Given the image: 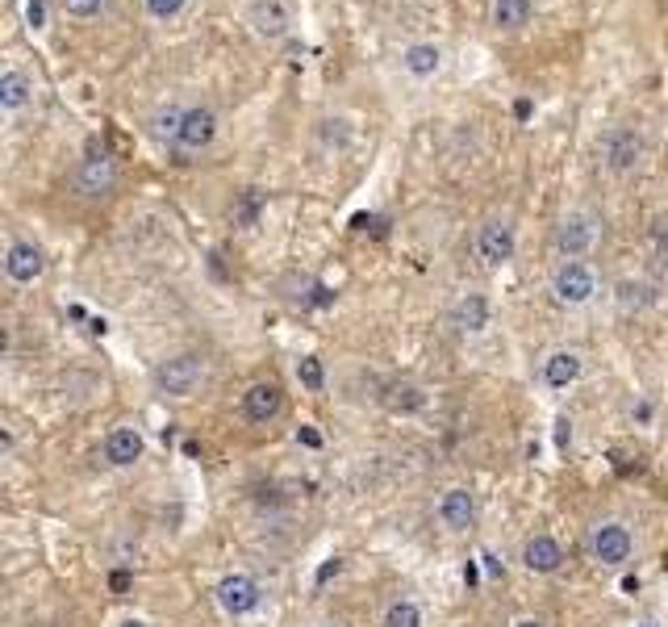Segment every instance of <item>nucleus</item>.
Wrapping results in <instances>:
<instances>
[{"mask_svg":"<svg viewBox=\"0 0 668 627\" xmlns=\"http://www.w3.org/2000/svg\"><path fill=\"white\" fill-rule=\"evenodd\" d=\"M598 151L610 176H635L643 168V159H648V138H643L639 126L618 122L598 138Z\"/></svg>","mask_w":668,"mask_h":627,"instance_id":"f257e3e1","label":"nucleus"},{"mask_svg":"<svg viewBox=\"0 0 668 627\" xmlns=\"http://www.w3.org/2000/svg\"><path fill=\"white\" fill-rule=\"evenodd\" d=\"M238 17H243V26L255 42H284L293 34L297 17H293V5L289 0H243V9H238Z\"/></svg>","mask_w":668,"mask_h":627,"instance_id":"f03ea898","label":"nucleus"},{"mask_svg":"<svg viewBox=\"0 0 668 627\" xmlns=\"http://www.w3.org/2000/svg\"><path fill=\"white\" fill-rule=\"evenodd\" d=\"M397 67H401V76L410 84H435V80L447 76L451 51L443 42H435V38H410L397 51Z\"/></svg>","mask_w":668,"mask_h":627,"instance_id":"7ed1b4c3","label":"nucleus"},{"mask_svg":"<svg viewBox=\"0 0 668 627\" xmlns=\"http://www.w3.org/2000/svg\"><path fill=\"white\" fill-rule=\"evenodd\" d=\"M598 239H602V218L585 205L568 209V214L556 222V235H552L560 260H585V255L598 247Z\"/></svg>","mask_w":668,"mask_h":627,"instance_id":"20e7f679","label":"nucleus"},{"mask_svg":"<svg viewBox=\"0 0 668 627\" xmlns=\"http://www.w3.org/2000/svg\"><path fill=\"white\" fill-rule=\"evenodd\" d=\"M547 289H552V297L560 301V306H585V301L598 297V276H593V268L585 260H560L552 268Z\"/></svg>","mask_w":668,"mask_h":627,"instance_id":"39448f33","label":"nucleus"},{"mask_svg":"<svg viewBox=\"0 0 668 627\" xmlns=\"http://www.w3.org/2000/svg\"><path fill=\"white\" fill-rule=\"evenodd\" d=\"M514 251H518V230L506 214H489L481 226H476V255H481L489 268L510 264Z\"/></svg>","mask_w":668,"mask_h":627,"instance_id":"423d86ee","label":"nucleus"},{"mask_svg":"<svg viewBox=\"0 0 668 627\" xmlns=\"http://www.w3.org/2000/svg\"><path fill=\"white\" fill-rule=\"evenodd\" d=\"M218 130H222L218 109H213V105H188L172 155L184 159V155H201V151H209V147H213V138H218Z\"/></svg>","mask_w":668,"mask_h":627,"instance_id":"0eeeda50","label":"nucleus"},{"mask_svg":"<svg viewBox=\"0 0 668 627\" xmlns=\"http://www.w3.org/2000/svg\"><path fill=\"white\" fill-rule=\"evenodd\" d=\"M71 189H76L84 201H101L117 189V164L105 155V151H88L76 172H71Z\"/></svg>","mask_w":668,"mask_h":627,"instance_id":"6e6552de","label":"nucleus"},{"mask_svg":"<svg viewBox=\"0 0 668 627\" xmlns=\"http://www.w3.org/2000/svg\"><path fill=\"white\" fill-rule=\"evenodd\" d=\"M205 377V360L193 356V352H184V356H172V360H163L155 368V385L163 393H176V398H184V393H193Z\"/></svg>","mask_w":668,"mask_h":627,"instance_id":"1a4fd4ad","label":"nucleus"},{"mask_svg":"<svg viewBox=\"0 0 668 627\" xmlns=\"http://www.w3.org/2000/svg\"><path fill=\"white\" fill-rule=\"evenodd\" d=\"M46 272V251L34 239H13L5 251V276L13 285H34Z\"/></svg>","mask_w":668,"mask_h":627,"instance_id":"9d476101","label":"nucleus"},{"mask_svg":"<svg viewBox=\"0 0 668 627\" xmlns=\"http://www.w3.org/2000/svg\"><path fill=\"white\" fill-rule=\"evenodd\" d=\"M218 602L226 615H251L259 607V586L243 573H230L218 582Z\"/></svg>","mask_w":668,"mask_h":627,"instance_id":"9b49d317","label":"nucleus"},{"mask_svg":"<svg viewBox=\"0 0 668 627\" xmlns=\"http://www.w3.org/2000/svg\"><path fill=\"white\" fill-rule=\"evenodd\" d=\"M535 21V0H489V26L497 34H522Z\"/></svg>","mask_w":668,"mask_h":627,"instance_id":"f8f14e48","label":"nucleus"},{"mask_svg":"<svg viewBox=\"0 0 668 627\" xmlns=\"http://www.w3.org/2000/svg\"><path fill=\"white\" fill-rule=\"evenodd\" d=\"M30 101H34V80L21 72V67L9 63L5 72H0V113H5V118H17Z\"/></svg>","mask_w":668,"mask_h":627,"instance_id":"ddd939ff","label":"nucleus"},{"mask_svg":"<svg viewBox=\"0 0 668 627\" xmlns=\"http://www.w3.org/2000/svg\"><path fill=\"white\" fill-rule=\"evenodd\" d=\"M635 540H631V531L623 523H606L593 531V556H598L602 565H623L627 556H631Z\"/></svg>","mask_w":668,"mask_h":627,"instance_id":"4468645a","label":"nucleus"},{"mask_svg":"<svg viewBox=\"0 0 668 627\" xmlns=\"http://www.w3.org/2000/svg\"><path fill=\"white\" fill-rule=\"evenodd\" d=\"M184 109H188V105H180V101H163V105H155V109H151V118H147V134L155 138L159 147H167V151L176 147L180 126H184Z\"/></svg>","mask_w":668,"mask_h":627,"instance_id":"2eb2a0df","label":"nucleus"},{"mask_svg":"<svg viewBox=\"0 0 668 627\" xmlns=\"http://www.w3.org/2000/svg\"><path fill=\"white\" fill-rule=\"evenodd\" d=\"M243 414L251 418V423H272V418L280 414V389L272 381H259L243 393Z\"/></svg>","mask_w":668,"mask_h":627,"instance_id":"dca6fc26","label":"nucleus"},{"mask_svg":"<svg viewBox=\"0 0 668 627\" xmlns=\"http://www.w3.org/2000/svg\"><path fill=\"white\" fill-rule=\"evenodd\" d=\"M522 561H527L531 573H556L564 565V548L552 536H535V540H527V548H522Z\"/></svg>","mask_w":668,"mask_h":627,"instance_id":"f3484780","label":"nucleus"},{"mask_svg":"<svg viewBox=\"0 0 668 627\" xmlns=\"http://www.w3.org/2000/svg\"><path fill=\"white\" fill-rule=\"evenodd\" d=\"M577 377H581V356L577 352H552V356L543 360V385L568 389Z\"/></svg>","mask_w":668,"mask_h":627,"instance_id":"a211bd4d","label":"nucleus"},{"mask_svg":"<svg viewBox=\"0 0 668 627\" xmlns=\"http://www.w3.org/2000/svg\"><path fill=\"white\" fill-rule=\"evenodd\" d=\"M439 515H443L447 527L464 531V527H472V519H476V502H472L468 490H447V494H443V506H439Z\"/></svg>","mask_w":668,"mask_h":627,"instance_id":"6ab92c4d","label":"nucleus"},{"mask_svg":"<svg viewBox=\"0 0 668 627\" xmlns=\"http://www.w3.org/2000/svg\"><path fill=\"white\" fill-rule=\"evenodd\" d=\"M105 456L113 464H134L142 456V435L134 427H117L109 439H105Z\"/></svg>","mask_w":668,"mask_h":627,"instance_id":"aec40b11","label":"nucleus"},{"mask_svg":"<svg viewBox=\"0 0 668 627\" xmlns=\"http://www.w3.org/2000/svg\"><path fill=\"white\" fill-rule=\"evenodd\" d=\"M456 327H460V331H485V327H489V301H485L481 293L460 297V306H456Z\"/></svg>","mask_w":668,"mask_h":627,"instance_id":"412c9836","label":"nucleus"},{"mask_svg":"<svg viewBox=\"0 0 668 627\" xmlns=\"http://www.w3.org/2000/svg\"><path fill=\"white\" fill-rule=\"evenodd\" d=\"M188 5H193V0H142V13H147V21H155V26H176L188 13Z\"/></svg>","mask_w":668,"mask_h":627,"instance_id":"4be33fe9","label":"nucleus"},{"mask_svg":"<svg viewBox=\"0 0 668 627\" xmlns=\"http://www.w3.org/2000/svg\"><path fill=\"white\" fill-rule=\"evenodd\" d=\"M59 5V13H67L71 21H97L113 0H55Z\"/></svg>","mask_w":668,"mask_h":627,"instance_id":"5701e85b","label":"nucleus"},{"mask_svg":"<svg viewBox=\"0 0 668 627\" xmlns=\"http://www.w3.org/2000/svg\"><path fill=\"white\" fill-rule=\"evenodd\" d=\"M385 627H422V611L414 602H393L385 611Z\"/></svg>","mask_w":668,"mask_h":627,"instance_id":"b1692460","label":"nucleus"},{"mask_svg":"<svg viewBox=\"0 0 668 627\" xmlns=\"http://www.w3.org/2000/svg\"><path fill=\"white\" fill-rule=\"evenodd\" d=\"M297 377H301L305 389H322V364H318L314 356H305V360L297 364Z\"/></svg>","mask_w":668,"mask_h":627,"instance_id":"393cba45","label":"nucleus"},{"mask_svg":"<svg viewBox=\"0 0 668 627\" xmlns=\"http://www.w3.org/2000/svg\"><path fill=\"white\" fill-rule=\"evenodd\" d=\"M339 569H343V561H339V556H330V561L318 569V577H314V582H318V586H326V582H330V577L339 573Z\"/></svg>","mask_w":668,"mask_h":627,"instance_id":"a878e982","label":"nucleus"},{"mask_svg":"<svg viewBox=\"0 0 668 627\" xmlns=\"http://www.w3.org/2000/svg\"><path fill=\"white\" fill-rule=\"evenodd\" d=\"M109 586H113L117 594H126V590H130V573H126V569H113V573H109Z\"/></svg>","mask_w":668,"mask_h":627,"instance_id":"bb28decb","label":"nucleus"},{"mask_svg":"<svg viewBox=\"0 0 668 627\" xmlns=\"http://www.w3.org/2000/svg\"><path fill=\"white\" fill-rule=\"evenodd\" d=\"M26 17H30V26H34V30H42V21H46V9H42V0H30Z\"/></svg>","mask_w":668,"mask_h":627,"instance_id":"cd10ccee","label":"nucleus"},{"mask_svg":"<svg viewBox=\"0 0 668 627\" xmlns=\"http://www.w3.org/2000/svg\"><path fill=\"white\" fill-rule=\"evenodd\" d=\"M297 439H301L305 448H322V435H318L314 427H301V431H297Z\"/></svg>","mask_w":668,"mask_h":627,"instance_id":"c85d7f7f","label":"nucleus"},{"mask_svg":"<svg viewBox=\"0 0 668 627\" xmlns=\"http://www.w3.org/2000/svg\"><path fill=\"white\" fill-rule=\"evenodd\" d=\"M568 439H572V431H568V418H560V423H556V444H560V448H568Z\"/></svg>","mask_w":668,"mask_h":627,"instance_id":"c756f323","label":"nucleus"},{"mask_svg":"<svg viewBox=\"0 0 668 627\" xmlns=\"http://www.w3.org/2000/svg\"><path fill=\"white\" fill-rule=\"evenodd\" d=\"M481 561H485L489 577H501V573H506V569H501V561H497V556H493V552H485V556H481Z\"/></svg>","mask_w":668,"mask_h":627,"instance_id":"7c9ffc66","label":"nucleus"},{"mask_svg":"<svg viewBox=\"0 0 668 627\" xmlns=\"http://www.w3.org/2000/svg\"><path fill=\"white\" fill-rule=\"evenodd\" d=\"M464 582H468V586H476V582H481V573H476V565H472V561L464 565Z\"/></svg>","mask_w":668,"mask_h":627,"instance_id":"2f4dec72","label":"nucleus"},{"mask_svg":"<svg viewBox=\"0 0 668 627\" xmlns=\"http://www.w3.org/2000/svg\"><path fill=\"white\" fill-rule=\"evenodd\" d=\"M514 627H543L539 619H522V623H514Z\"/></svg>","mask_w":668,"mask_h":627,"instance_id":"473e14b6","label":"nucleus"},{"mask_svg":"<svg viewBox=\"0 0 668 627\" xmlns=\"http://www.w3.org/2000/svg\"><path fill=\"white\" fill-rule=\"evenodd\" d=\"M122 627H151V623H142V619H130V623H122Z\"/></svg>","mask_w":668,"mask_h":627,"instance_id":"72a5a7b5","label":"nucleus"},{"mask_svg":"<svg viewBox=\"0 0 668 627\" xmlns=\"http://www.w3.org/2000/svg\"><path fill=\"white\" fill-rule=\"evenodd\" d=\"M639 627H656V623H639Z\"/></svg>","mask_w":668,"mask_h":627,"instance_id":"f704fd0d","label":"nucleus"},{"mask_svg":"<svg viewBox=\"0 0 668 627\" xmlns=\"http://www.w3.org/2000/svg\"><path fill=\"white\" fill-rule=\"evenodd\" d=\"M322 627H334V623H322Z\"/></svg>","mask_w":668,"mask_h":627,"instance_id":"c9c22d12","label":"nucleus"}]
</instances>
